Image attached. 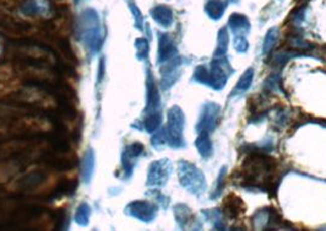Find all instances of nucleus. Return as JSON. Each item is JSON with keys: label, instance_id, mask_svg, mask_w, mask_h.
Returning <instances> with one entry per match:
<instances>
[{"label": "nucleus", "instance_id": "f257e3e1", "mask_svg": "<svg viewBox=\"0 0 326 231\" xmlns=\"http://www.w3.org/2000/svg\"><path fill=\"white\" fill-rule=\"evenodd\" d=\"M277 164L274 159L261 151H250L240 170L243 185L270 192L276 188Z\"/></svg>", "mask_w": 326, "mask_h": 231}, {"label": "nucleus", "instance_id": "f03ea898", "mask_svg": "<svg viewBox=\"0 0 326 231\" xmlns=\"http://www.w3.org/2000/svg\"><path fill=\"white\" fill-rule=\"evenodd\" d=\"M230 72H233V69L226 58L215 57L210 67L200 66L196 68L194 79L198 83L205 84L215 90H222L226 85Z\"/></svg>", "mask_w": 326, "mask_h": 231}, {"label": "nucleus", "instance_id": "7ed1b4c3", "mask_svg": "<svg viewBox=\"0 0 326 231\" xmlns=\"http://www.w3.org/2000/svg\"><path fill=\"white\" fill-rule=\"evenodd\" d=\"M181 180L183 186L195 194H201L206 188V182L201 171L188 162H182Z\"/></svg>", "mask_w": 326, "mask_h": 231}, {"label": "nucleus", "instance_id": "20e7f679", "mask_svg": "<svg viewBox=\"0 0 326 231\" xmlns=\"http://www.w3.org/2000/svg\"><path fill=\"white\" fill-rule=\"evenodd\" d=\"M220 106L213 102H207L202 106L200 118H199L198 133H211L217 126L218 116H220Z\"/></svg>", "mask_w": 326, "mask_h": 231}, {"label": "nucleus", "instance_id": "39448f33", "mask_svg": "<svg viewBox=\"0 0 326 231\" xmlns=\"http://www.w3.org/2000/svg\"><path fill=\"white\" fill-rule=\"evenodd\" d=\"M246 210V204L235 194H229L223 202V213L227 218L237 219Z\"/></svg>", "mask_w": 326, "mask_h": 231}, {"label": "nucleus", "instance_id": "423d86ee", "mask_svg": "<svg viewBox=\"0 0 326 231\" xmlns=\"http://www.w3.org/2000/svg\"><path fill=\"white\" fill-rule=\"evenodd\" d=\"M183 126H184V117H183L182 111L179 108H177V107H174L170 114V127L171 132H172V138L176 140V143L178 145H181V143H183Z\"/></svg>", "mask_w": 326, "mask_h": 231}, {"label": "nucleus", "instance_id": "0eeeda50", "mask_svg": "<svg viewBox=\"0 0 326 231\" xmlns=\"http://www.w3.org/2000/svg\"><path fill=\"white\" fill-rule=\"evenodd\" d=\"M228 26L235 36H243L244 37L250 30L249 19L246 15L234 13L233 15H230Z\"/></svg>", "mask_w": 326, "mask_h": 231}, {"label": "nucleus", "instance_id": "6e6552de", "mask_svg": "<svg viewBox=\"0 0 326 231\" xmlns=\"http://www.w3.org/2000/svg\"><path fill=\"white\" fill-rule=\"evenodd\" d=\"M227 3L223 0H207L205 4V11L212 20H220L226 11Z\"/></svg>", "mask_w": 326, "mask_h": 231}, {"label": "nucleus", "instance_id": "1a4fd4ad", "mask_svg": "<svg viewBox=\"0 0 326 231\" xmlns=\"http://www.w3.org/2000/svg\"><path fill=\"white\" fill-rule=\"evenodd\" d=\"M253 77H254V70H253L252 68H248V69L244 72V74L240 77L239 81H238V84L235 85L234 89L232 90L230 97L237 96V95H240V94H244V92H246L247 90L252 86Z\"/></svg>", "mask_w": 326, "mask_h": 231}, {"label": "nucleus", "instance_id": "9d476101", "mask_svg": "<svg viewBox=\"0 0 326 231\" xmlns=\"http://www.w3.org/2000/svg\"><path fill=\"white\" fill-rule=\"evenodd\" d=\"M153 19L156 20L158 24H161L162 26H170L173 21V15L172 10L168 7H165V5H158V7L153 8L152 11Z\"/></svg>", "mask_w": 326, "mask_h": 231}, {"label": "nucleus", "instance_id": "9b49d317", "mask_svg": "<svg viewBox=\"0 0 326 231\" xmlns=\"http://www.w3.org/2000/svg\"><path fill=\"white\" fill-rule=\"evenodd\" d=\"M196 148H198L199 153H200L201 156L204 157L211 156L213 148H212L211 140H210L209 133H200L199 138L196 139Z\"/></svg>", "mask_w": 326, "mask_h": 231}, {"label": "nucleus", "instance_id": "f8f14e48", "mask_svg": "<svg viewBox=\"0 0 326 231\" xmlns=\"http://www.w3.org/2000/svg\"><path fill=\"white\" fill-rule=\"evenodd\" d=\"M217 49L215 52V57H224V54L227 53V49H228V42H229V37H228V32H227L226 27L220 30L218 32V37H217Z\"/></svg>", "mask_w": 326, "mask_h": 231}, {"label": "nucleus", "instance_id": "ddd939ff", "mask_svg": "<svg viewBox=\"0 0 326 231\" xmlns=\"http://www.w3.org/2000/svg\"><path fill=\"white\" fill-rule=\"evenodd\" d=\"M277 37H278V30L276 27H272V29H270L268 31L265 41H264V47H263L264 54H268V53H270V50L274 48L275 43H276L277 41Z\"/></svg>", "mask_w": 326, "mask_h": 231}, {"label": "nucleus", "instance_id": "4468645a", "mask_svg": "<svg viewBox=\"0 0 326 231\" xmlns=\"http://www.w3.org/2000/svg\"><path fill=\"white\" fill-rule=\"evenodd\" d=\"M224 179H226V167L222 168L220 175H218L217 185H216L215 192H213V194H212V198H217V197L221 194L222 188H223V186H224Z\"/></svg>", "mask_w": 326, "mask_h": 231}, {"label": "nucleus", "instance_id": "2eb2a0df", "mask_svg": "<svg viewBox=\"0 0 326 231\" xmlns=\"http://www.w3.org/2000/svg\"><path fill=\"white\" fill-rule=\"evenodd\" d=\"M234 43H235L234 44L235 49H237L239 53H246L249 48L248 41H247L246 37H243V36H235Z\"/></svg>", "mask_w": 326, "mask_h": 231}, {"label": "nucleus", "instance_id": "dca6fc26", "mask_svg": "<svg viewBox=\"0 0 326 231\" xmlns=\"http://www.w3.org/2000/svg\"><path fill=\"white\" fill-rule=\"evenodd\" d=\"M296 2L299 3V4H305V3L309 2V0H296Z\"/></svg>", "mask_w": 326, "mask_h": 231}]
</instances>
